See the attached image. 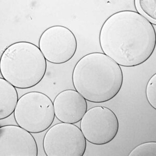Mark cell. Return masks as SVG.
Returning a JSON list of instances; mask_svg holds the SVG:
<instances>
[{
	"label": "cell",
	"instance_id": "6da1fadb",
	"mask_svg": "<svg viewBox=\"0 0 156 156\" xmlns=\"http://www.w3.org/2000/svg\"><path fill=\"white\" fill-rule=\"evenodd\" d=\"M104 54L120 66L131 67L146 62L156 48L153 25L136 12L119 11L109 16L99 32Z\"/></svg>",
	"mask_w": 156,
	"mask_h": 156
},
{
	"label": "cell",
	"instance_id": "7a4b0ae2",
	"mask_svg": "<svg viewBox=\"0 0 156 156\" xmlns=\"http://www.w3.org/2000/svg\"><path fill=\"white\" fill-rule=\"evenodd\" d=\"M72 79L75 90L87 101L102 103L119 93L123 75L120 65L105 54L92 53L77 62Z\"/></svg>",
	"mask_w": 156,
	"mask_h": 156
},
{
	"label": "cell",
	"instance_id": "3957f363",
	"mask_svg": "<svg viewBox=\"0 0 156 156\" xmlns=\"http://www.w3.org/2000/svg\"><path fill=\"white\" fill-rule=\"evenodd\" d=\"M46 69V59L40 49L27 41L12 44L1 56V74L18 89H30L37 85L44 77Z\"/></svg>",
	"mask_w": 156,
	"mask_h": 156
},
{
	"label": "cell",
	"instance_id": "277c9868",
	"mask_svg": "<svg viewBox=\"0 0 156 156\" xmlns=\"http://www.w3.org/2000/svg\"><path fill=\"white\" fill-rule=\"evenodd\" d=\"M14 115L19 126L34 134L48 129L55 117L51 99L40 92H30L21 96Z\"/></svg>",
	"mask_w": 156,
	"mask_h": 156
},
{
	"label": "cell",
	"instance_id": "5b68a950",
	"mask_svg": "<svg viewBox=\"0 0 156 156\" xmlns=\"http://www.w3.org/2000/svg\"><path fill=\"white\" fill-rule=\"evenodd\" d=\"M43 146L47 156H83L87 149V140L78 126L62 122L48 129Z\"/></svg>",
	"mask_w": 156,
	"mask_h": 156
},
{
	"label": "cell",
	"instance_id": "8992f818",
	"mask_svg": "<svg viewBox=\"0 0 156 156\" xmlns=\"http://www.w3.org/2000/svg\"><path fill=\"white\" fill-rule=\"evenodd\" d=\"M86 140L96 145H104L114 140L119 132L115 113L106 107L96 106L87 110L80 123Z\"/></svg>",
	"mask_w": 156,
	"mask_h": 156
},
{
	"label": "cell",
	"instance_id": "52a82bcc",
	"mask_svg": "<svg viewBox=\"0 0 156 156\" xmlns=\"http://www.w3.org/2000/svg\"><path fill=\"white\" fill-rule=\"evenodd\" d=\"M39 48L46 60L54 64L69 62L76 53V37L67 27L57 25L49 27L43 32Z\"/></svg>",
	"mask_w": 156,
	"mask_h": 156
},
{
	"label": "cell",
	"instance_id": "ba28073f",
	"mask_svg": "<svg viewBox=\"0 0 156 156\" xmlns=\"http://www.w3.org/2000/svg\"><path fill=\"white\" fill-rule=\"evenodd\" d=\"M35 138L20 126L7 125L0 127V156H37Z\"/></svg>",
	"mask_w": 156,
	"mask_h": 156
},
{
	"label": "cell",
	"instance_id": "9c48e42d",
	"mask_svg": "<svg viewBox=\"0 0 156 156\" xmlns=\"http://www.w3.org/2000/svg\"><path fill=\"white\" fill-rule=\"evenodd\" d=\"M53 105L55 116L62 122L78 123L87 111V100L73 90L59 93L54 99Z\"/></svg>",
	"mask_w": 156,
	"mask_h": 156
},
{
	"label": "cell",
	"instance_id": "30bf717a",
	"mask_svg": "<svg viewBox=\"0 0 156 156\" xmlns=\"http://www.w3.org/2000/svg\"><path fill=\"white\" fill-rule=\"evenodd\" d=\"M18 95L16 87L4 78H0V119L12 115L16 109Z\"/></svg>",
	"mask_w": 156,
	"mask_h": 156
},
{
	"label": "cell",
	"instance_id": "8fae6325",
	"mask_svg": "<svg viewBox=\"0 0 156 156\" xmlns=\"http://www.w3.org/2000/svg\"><path fill=\"white\" fill-rule=\"evenodd\" d=\"M134 5L137 13L156 25V0H135Z\"/></svg>",
	"mask_w": 156,
	"mask_h": 156
},
{
	"label": "cell",
	"instance_id": "7c38bea8",
	"mask_svg": "<svg viewBox=\"0 0 156 156\" xmlns=\"http://www.w3.org/2000/svg\"><path fill=\"white\" fill-rule=\"evenodd\" d=\"M129 156H156V142L144 143L135 147Z\"/></svg>",
	"mask_w": 156,
	"mask_h": 156
},
{
	"label": "cell",
	"instance_id": "4fadbf2b",
	"mask_svg": "<svg viewBox=\"0 0 156 156\" xmlns=\"http://www.w3.org/2000/svg\"><path fill=\"white\" fill-rule=\"evenodd\" d=\"M147 101L151 106L156 109V74L151 77L146 88Z\"/></svg>",
	"mask_w": 156,
	"mask_h": 156
}]
</instances>
